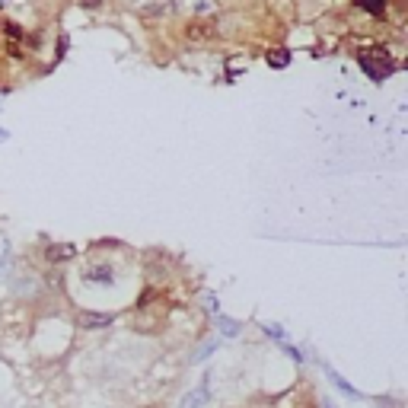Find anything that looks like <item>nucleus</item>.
<instances>
[{
  "label": "nucleus",
  "mask_w": 408,
  "mask_h": 408,
  "mask_svg": "<svg viewBox=\"0 0 408 408\" xmlns=\"http://www.w3.org/2000/svg\"><path fill=\"white\" fill-rule=\"evenodd\" d=\"M357 64L370 80H383V77H389L395 70L393 55H389L386 48H380V45H367V48L357 55Z\"/></svg>",
  "instance_id": "obj_1"
},
{
  "label": "nucleus",
  "mask_w": 408,
  "mask_h": 408,
  "mask_svg": "<svg viewBox=\"0 0 408 408\" xmlns=\"http://www.w3.org/2000/svg\"><path fill=\"white\" fill-rule=\"evenodd\" d=\"M4 45H7V55L10 58H22V51H26V32H22L16 22H4Z\"/></svg>",
  "instance_id": "obj_2"
},
{
  "label": "nucleus",
  "mask_w": 408,
  "mask_h": 408,
  "mask_svg": "<svg viewBox=\"0 0 408 408\" xmlns=\"http://www.w3.org/2000/svg\"><path fill=\"white\" fill-rule=\"evenodd\" d=\"M214 35H217L214 22H211V20H201V16H198V20H192V22L185 26V39H188L192 45H204V42H211Z\"/></svg>",
  "instance_id": "obj_3"
},
{
  "label": "nucleus",
  "mask_w": 408,
  "mask_h": 408,
  "mask_svg": "<svg viewBox=\"0 0 408 408\" xmlns=\"http://www.w3.org/2000/svg\"><path fill=\"white\" fill-rule=\"evenodd\" d=\"M84 281L86 284H105V287H109V284L115 281V268H112L109 262H90L84 268Z\"/></svg>",
  "instance_id": "obj_4"
},
{
  "label": "nucleus",
  "mask_w": 408,
  "mask_h": 408,
  "mask_svg": "<svg viewBox=\"0 0 408 408\" xmlns=\"http://www.w3.org/2000/svg\"><path fill=\"white\" fill-rule=\"evenodd\" d=\"M74 256H77V246H70V242H51L48 249H45V262L48 265H64Z\"/></svg>",
  "instance_id": "obj_5"
},
{
  "label": "nucleus",
  "mask_w": 408,
  "mask_h": 408,
  "mask_svg": "<svg viewBox=\"0 0 408 408\" xmlns=\"http://www.w3.org/2000/svg\"><path fill=\"white\" fill-rule=\"evenodd\" d=\"M112 319H115L112 312H77V325H80V329H103Z\"/></svg>",
  "instance_id": "obj_6"
},
{
  "label": "nucleus",
  "mask_w": 408,
  "mask_h": 408,
  "mask_svg": "<svg viewBox=\"0 0 408 408\" xmlns=\"http://www.w3.org/2000/svg\"><path fill=\"white\" fill-rule=\"evenodd\" d=\"M386 4L389 0H354V7H357L360 13L374 16V20H383V16H386Z\"/></svg>",
  "instance_id": "obj_7"
},
{
  "label": "nucleus",
  "mask_w": 408,
  "mask_h": 408,
  "mask_svg": "<svg viewBox=\"0 0 408 408\" xmlns=\"http://www.w3.org/2000/svg\"><path fill=\"white\" fill-rule=\"evenodd\" d=\"M208 399H211L208 386H198V389H192V393L179 402V408H204V405H208Z\"/></svg>",
  "instance_id": "obj_8"
},
{
  "label": "nucleus",
  "mask_w": 408,
  "mask_h": 408,
  "mask_svg": "<svg viewBox=\"0 0 408 408\" xmlns=\"http://www.w3.org/2000/svg\"><path fill=\"white\" fill-rule=\"evenodd\" d=\"M287 61H291V51H287V48H271L268 51V64H271V67H284Z\"/></svg>",
  "instance_id": "obj_9"
},
{
  "label": "nucleus",
  "mask_w": 408,
  "mask_h": 408,
  "mask_svg": "<svg viewBox=\"0 0 408 408\" xmlns=\"http://www.w3.org/2000/svg\"><path fill=\"white\" fill-rule=\"evenodd\" d=\"M329 376H332V383H335V386H338V389H341V393H345V395H351V399H357V395H360V393H357V389H354V386H351V383H345V380H341V376H338V374H335L332 367H329Z\"/></svg>",
  "instance_id": "obj_10"
},
{
  "label": "nucleus",
  "mask_w": 408,
  "mask_h": 408,
  "mask_svg": "<svg viewBox=\"0 0 408 408\" xmlns=\"http://www.w3.org/2000/svg\"><path fill=\"white\" fill-rule=\"evenodd\" d=\"M217 322H221V332L223 335H239V322H236V319H217Z\"/></svg>",
  "instance_id": "obj_11"
},
{
  "label": "nucleus",
  "mask_w": 408,
  "mask_h": 408,
  "mask_svg": "<svg viewBox=\"0 0 408 408\" xmlns=\"http://www.w3.org/2000/svg\"><path fill=\"white\" fill-rule=\"evenodd\" d=\"M140 13L157 20V16H163V7H159V4H140Z\"/></svg>",
  "instance_id": "obj_12"
},
{
  "label": "nucleus",
  "mask_w": 408,
  "mask_h": 408,
  "mask_svg": "<svg viewBox=\"0 0 408 408\" xmlns=\"http://www.w3.org/2000/svg\"><path fill=\"white\" fill-rule=\"evenodd\" d=\"M84 10H90V13H96V10H103L105 7V0H77Z\"/></svg>",
  "instance_id": "obj_13"
},
{
  "label": "nucleus",
  "mask_w": 408,
  "mask_h": 408,
  "mask_svg": "<svg viewBox=\"0 0 408 408\" xmlns=\"http://www.w3.org/2000/svg\"><path fill=\"white\" fill-rule=\"evenodd\" d=\"M195 10H198V16H211L214 13V0H198V7Z\"/></svg>",
  "instance_id": "obj_14"
},
{
  "label": "nucleus",
  "mask_w": 408,
  "mask_h": 408,
  "mask_svg": "<svg viewBox=\"0 0 408 408\" xmlns=\"http://www.w3.org/2000/svg\"><path fill=\"white\" fill-rule=\"evenodd\" d=\"M271 4H275V10H284V13L294 10V0H271Z\"/></svg>",
  "instance_id": "obj_15"
},
{
  "label": "nucleus",
  "mask_w": 408,
  "mask_h": 408,
  "mask_svg": "<svg viewBox=\"0 0 408 408\" xmlns=\"http://www.w3.org/2000/svg\"><path fill=\"white\" fill-rule=\"evenodd\" d=\"M265 332H268V335H271V338L284 341V329H277V325H265Z\"/></svg>",
  "instance_id": "obj_16"
},
{
  "label": "nucleus",
  "mask_w": 408,
  "mask_h": 408,
  "mask_svg": "<svg viewBox=\"0 0 408 408\" xmlns=\"http://www.w3.org/2000/svg\"><path fill=\"white\" fill-rule=\"evenodd\" d=\"M214 348H217V345H214V341H211V345H204V348H201V351H198V360H201V357H204V354H211V351H214Z\"/></svg>",
  "instance_id": "obj_17"
},
{
  "label": "nucleus",
  "mask_w": 408,
  "mask_h": 408,
  "mask_svg": "<svg viewBox=\"0 0 408 408\" xmlns=\"http://www.w3.org/2000/svg\"><path fill=\"white\" fill-rule=\"evenodd\" d=\"M7 138H10V134L4 131V128H0V144H4V140H7Z\"/></svg>",
  "instance_id": "obj_18"
}]
</instances>
